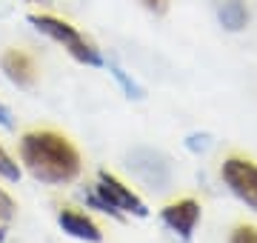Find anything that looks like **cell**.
I'll return each mask as SVG.
<instances>
[{
	"label": "cell",
	"mask_w": 257,
	"mask_h": 243,
	"mask_svg": "<svg viewBox=\"0 0 257 243\" xmlns=\"http://www.w3.org/2000/svg\"><path fill=\"white\" fill-rule=\"evenodd\" d=\"M20 160L29 175L43 183H69L80 175L77 149L55 132H26L20 138Z\"/></svg>",
	"instance_id": "1"
},
{
	"label": "cell",
	"mask_w": 257,
	"mask_h": 243,
	"mask_svg": "<svg viewBox=\"0 0 257 243\" xmlns=\"http://www.w3.org/2000/svg\"><path fill=\"white\" fill-rule=\"evenodd\" d=\"M29 23L37 29V32H43L46 38L57 40L60 46L69 52V55L77 60V63H86V66H103V57L100 52L89 43V40L83 38L80 32L72 26V23H66V20H57L52 15H29Z\"/></svg>",
	"instance_id": "2"
},
{
	"label": "cell",
	"mask_w": 257,
	"mask_h": 243,
	"mask_svg": "<svg viewBox=\"0 0 257 243\" xmlns=\"http://www.w3.org/2000/svg\"><path fill=\"white\" fill-rule=\"evenodd\" d=\"M89 203H94L103 212H111V215H120V212H132L138 217L149 215L146 203L109 172L97 175V186H94V195H89Z\"/></svg>",
	"instance_id": "3"
},
{
	"label": "cell",
	"mask_w": 257,
	"mask_h": 243,
	"mask_svg": "<svg viewBox=\"0 0 257 243\" xmlns=\"http://www.w3.org/2000/svg\"><path fill=\"white\" fill-rule=\"evenodd\" d=\"M126 166L132 169L135 178H140L152 189H166L172 183V163H169V158L163 152H157V149H146V146L132 149Z\"/></svg>",
	"instance_id": "4"
},
{
	"label": "cell",
	"mask_w": 257,
	"mask_h": 243,
	"mask_svg": "<svg viewBox=\"0 0 257 243\" xmlns=\"http://www.w3.org/2000/svg\"><path fill=\"white\" fill-rule=\"evenodd\" d=\"M223 180L234 195L257 212V166L246 158H229L223 163Z\"/></svg>",
	"instance_id": "5"
},
{
	"label": "cell",
	"mask_w": 257,
	"mask_h": 243,
	"mask_svg": "<svg viewBox=\"0 0 257 243\" xmlns=\"http://www.w3.org/2000/svg\"><path fill=\"white\" fill-rule=\"evenodd\" d=\"M160 217H163V223L172 229V232H177L183 240H189L194 232V226H197V220H200V203L197 200H192V197H186V200H177V203H169L160 212Z\"/></svg>",
	"instance_id": "6"
},
{
	"label": "cell",
	"mask_w": 257,
	"mask_h": 243,
	"mask_svg": "<svg viewBox=\"0 0 257 243\" xmlns=\"http://www.w3.org/2000/svg\"><path fill=\"white\" fill-rule=\"evenodd\" d=\"M0 69H3V75L9 77L18 89H32L35 80H37V66L32 63V57H29L26 52H18V49L3 52Z\"/></svg>",
	"instance_id": "7"
},
{
	"label": "cell",
	"mask_w": 257,
	"mask_h": 243,
	"mask_svg": "<svg viewBox=\"0 0 257 243\" xmlns=\"http://www.w3.org/2000/svg\"><path fill=\"white\" fill-rule=\"evenodd\" d=\"M60 226H63V232H69L72 237H77V240H86V243H97L103 237V232L97 229V223L94 220H89L86 215H80V212H60Z\"/></svg>",
	"instance_id": "8"
},
{
	"label": "cell",
	"mask_w": 257,
	"mask_h": 243,
	"mask_svg": "<svg viewBox=\"0 0 257 243\" xmlns=\"http://www.w3.org/2000/svg\"><path fill=\"white\" fill-rule=\"evenodd\" d=\"M209 3L214 6V15L223 23V29L240 32L248 23V12H246V3L243 0H209Z\"/></svg>",
	"instance_id": "9"
},
{
	"label": "cell",
	"mask_w": 257,
	"mask_h": 243,
	"mask_svg": "<svg viewBox=\"0 0 257 243\" xmlns=\"http://www.w3.org/2000/svg\"><path fill=\"white\" fill-rule=\"evenodd\" d=\"M0 178L12 180V183H18L20 180V166L12 160V155L3 149V146H0Z\"/></svg>",
	"instance_id": "10"
},
{
	"label": "cell",
	"mask_w": 257,
	"mask_h": 243,
	"mask_svg": "<svg viewBox=\"0 0 257 243\" xmlns=\"http://www.w3.org/2000/svg\"><path fill=\"white\" fill-rule=\"evenodd\" d=\"M109 69H111V75L117 77V83L123 86V92H126L128 97H143V89H140V86L135 83V80H128V77H126V72H123V69H120V66L109 63Z\"/></svg>",
	"instance_id": "11"
},
{
	"label": "cell",
	"mask_w": 257,
	"mask_h": 243,
	"mask_svg": "<svg viewBox=\"0 0 257 243\" xmlns=\"http://www.w3.org/2000/svg\"><path fill=\"white\" fill-rule=\"evenodd\" d=\"M229 243H257V226H237Z\"/></svg>",
	"instance_id": "12"
},
{
	"label": "cell",
	"mask_w": 257,
	"mask_h": 243,
	"mask_svg": "<svg viewBox=\"0 0 257 243\" xmlns=\"http://www.w3.org/2000/svg\"><path fill=\"white\" fill-rule=\"evenodd\" d=\"M15 209H18V206H15V200H12V197L0 189V220H12V217H15Z\"/></svg>",
	"instance_id": "13"
},
{
	"label": "cell",
	"mask_w": 257,
	"mask_h": 243,
	"mask_svg": "<svg viewBox=\"0 0 257 243\" xmlns=\"http://www.w3.org/2000/svg\"><path fill=\"white\" fill-rule=\"evenodd\" d=\"M149 12H155V15H163L166 12V0H140Z\"/></svg>",
	"instance_id": "14"
},
{
	"label": "cell",
	"mask_w": 257,
	"mask_h": 243,
	"mask_svg": "<svg viewBox=\"0 0 257 243\" xmlns=\"http://www.w3.org/2000/svg\"><path fill=\"white\" fill-rule=\"evenodd\" d=\"M0 126H3V129H12V126H15V120H12V112H9V106H3V103H0Z\"/></svg>",
	"instance_id": "15"
},
{
	"label": "cell",
	"mask_w": 257,
	"mask_h": 243,
	"mask_svg": "<svg viewBox=\"0 0 257 243\" xmlns=\"http://www.w3.org/2000/svg\"><path fill=\"white\" fill-rule=\"evenodd\" d=\"M0 243H3V232H0Z\"/></svg>",
	"instance_id": "16"
}]
</instances>
